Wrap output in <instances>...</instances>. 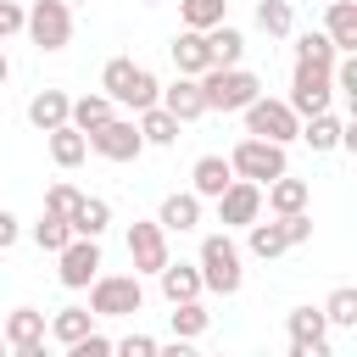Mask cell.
<instances>
[{
	"instance_id": "1",
	"label": "cell",
	"mask_w": 357,
	"mask_h": 357,
	"mask_svg": "<svg viewBox=\"0 0 357 357\" xmlns=\"http://www.w3.org/2000/svg\"><path fill=\"white\" fill-rule=\"evenodd\" d=\"M195 268H201V290H212V296H240V284H245V251L229 240V229L201 240Z\"/></svg>"
},
{
	"instance_id": "2",
	"label": "cell",
	"mask_w": 357,
	"mask_h": 357,
	"mask_svg": "<svg viewBox=\"0 0 357 357\" xmlns=\"http://www.w3.org/2000/svg\"><path fill=\"white\" fill-rule=\"evenodd\" d=\"M201 95H206V112H245L262 95V78L251 67H206Z\"/></svg>"
},
{
	"instance_id": "3",
	"label": "cell",
	"mask_w": 357,
	"mask_h": 357,
	"mask_svg": "<svg viewBox=\"0 0 357 357\" xmlns=\"http://www.w3.org/2000/svg\"><path fill=\"white\" fill-rule=\"evenodd\" d=\"M84 290H89V312H95V318H134V312L145 307L139 273H95Z\"/></svg>"
},
{
	"instance_id": "4",
	"label": "cell",
	"mask_w": 357,
	"mask_h": 357,
	"mask_svg": "<svg viewBox=\"0 0 357 357\" xmlns=\"http://www.w3.org/2000/svg\"><path fill=\"white\" fill-rule=\"evenodd\" d=\"M229 167H234V178H251V184H268V178H279V173H290V156H284V145H273V139H257V134H245L234 151H229Z\"/></svg>"
},
{
	"instance_id": "5",
	"label": "cell",
	"mask_w": 357,
	"mask_h": 357,
	"mask_svg": "<svg viewBox=\"0 0 357 357\" xmlns=\"http://www.w3.org/2000/svg\"><path fill=\"white\" fill-rule=\"evenodd\" d=\"M22 33L39 50H67L73 45V6L67 0H33L28 17H22Z\"/></svg>"
},
{
	"instance_id": "6",
	"label": "cell",
	"mask_w": 357,
	"mask_h": 357,
	"mask_svg": "<svg viewBox=\"0 0 357 357\" xmlns=\"http://www.w3.org/2000/svg\"><path fill=\"white\" fill-rule=\"evenodd\" d=\"M290 112L296 117H312V112H329L335 106V78H329V67H318V61H296V73H290Z\"/></svg>"
},
{
	"instance_id": "7",
	"label": "cell",
	"mask_w": 357,
	"mask_h": 357,
	"mask_svg": "<svg viewBox=\"0 0 357 357\" xmlns=\"http://www.w3.org/2000/svg\"><path fill=\"white\" fill-rule=\"evenodd\" d=\"M245 134L273 139V145H290V139L301 134V117L290 112V100H268V95H257V100L245 106Z\"/></svg>"
},
{
	"instance_id": "8",
	"label": "cell",
	"mask_w": 357,
	"mask_h": 357,
	"mask_svg": "<svg viewBox=\"0 0 357 357\" xmlns=\"http://www.w3.org/2000/svg\"><path fill=\"white\" fill-rule=\"evenodd\" d=\"M84 139H89V151H95V156H106V162H134V156L145 151L139 123H134V117H117V112H112L100 128H89Z\"/></svg>"
},
{
	"instance_id": "9",
	"label": "cell",
	"mask_w": 357,
	"mask_h": 357,
	"mask_svg": "<svg viewBox=\"0 0 357 357\" xmlns=\"http://www.w3.org/2000/svg\"><path fill=\"white\" fill-rule=\"evenodd\" d=\"M0 335H6V351L39 357V351H45V335H50V318H45L39 307H11L6 324H0Z\"/></svg>"
},
{
	"instance_id": "10",
	"label": "cell",
	"mask_w": 357,
	"mask_h": 357,
	"mask_svg": "<svg viewBox=\"0 0 357 357\" xmlns=\"http://www.w3.org/2000/svg\"><path fill=\"white\" fill-rule=\"evenodd\" d=\"M56 279L67 284V290H84L95 273H100V240H89V234H73L61 251H56Z\"/></svg>"
},
{
	"instance_id": "11",
	"label": "cell",
	"mask_w": 357,
	"mask_h": 357,
	"mask_svg": "<svg viewBox=\"0 0 357 357\" xmlns=\"http://www.w3.org/2000/svg\"><path fill=\"white\" fill-rule=\"evenodd\" d=\"M284 329H290V357H329V324H324V307H290Z\"/></svg>"
},
{
	"instance_id": "12",
	"label": "cell",
	"mask_w": 357,
	"mask_h": 357,
	"mask_svg": "<svg viewBox=\"0 0 357 357\" xmlns=\"http://www.w3.org/2000/svg\"><path fill=\"white\" fill-rule=\"evenodd\" d=\"M128 262H134V273H156L167 262V229L156 218H134L128 223Z\"/></svg>"
},
{
	"instance_id": "13",
	"label": "cell",
	"mask_w": 357,
	"mask_h": 357,
	"mask_svg": "<svg viewBox=\"0 0 357 357\" xmlns=\"http://www.w3.org/2000/svg\"><path fill=\"white\" fill-rule=\"evenodd\" d=\"M251 218H262V184L229 178L223 195H218V223H223V229H245Z\"/></svg>"
},
{
	"instance_id": "14",
	"label": "cell",
	"mask_w": 357,
	"mask_h": 357,
	"mask_svg": "<svg viewBox=\"0 0 357 357\" xmlns=\"http://www.w3.org/2000/svg\"><path fill=\"white\" fill-rule=\"evenodd\" d=\"M156 106H167L178 123H195V117H206V95H201V78H190V73H178L162 95H156Z\"/></svg>"
},
{
	"instance_id": "15",
	"label": "cell",
	"mask_w": 357,
	"mask_h": 357,
	"mask_svg": "<svg viewBox=\"0 0 357 357\" xmlns=\"http://www.w3.org/2000/svg\"><path fill=\"white\" fill-rule=\"evenodd\" d=\"M167 56H173V67L190 73V78H201V73L212 67V50H206V33H201V28H178L173 45H167Z\"/></svg>"
},
{
	"instance_id": "16",
	"label": "cell",
	"mask_w": 357,
	"mask_h": 357,
	"mask_svg": "<svg viewBox=\"0 0 357 357\" xmlns=\"http://www.w3.org/2000/svg\"><path fill=\"white\" fill-rule=\"evenodd\" d=\"M262 201H268V212H273V218H284V212H307L312 184H307V178L279 173V178H268V184H262Z\"/></svg>"
},
{
	"instance_id": "17",
	"label": "cell",
	"mask_w": 357,
	"mask_h": 357,
	"mask_svg": "<svg viewBox=\"0 0 357 357\" xmlns=\"http://www.w3.org/2000/svg\"><path fill=\"white\" fill-rule=\"evenodd\" d=\"M156 223H162L167 234H190V229L201 223V195H195V190H173V195L156 206Z\"/></svg>"
},
{
	"instance_id": "18",
	"label": "cell",
	"mask_w": 357,
	"mask_h": 357,
	"mask_svg": "<svg viewBox=\"0 0 357 357\" xmlns=\"http://www.w3.org/2000/svg\"><path fill=\"white\" fill-rule=\"evenodd\" d=\"M245 251H251L257 262H273V257H284V251H290V234H284V223H279V218H273V223L251 218V223H245Z\"/></svg>"
},
{
	"instance_id": "19",
	"label": "cell",
	"mask_w": 357,
	"mask_h": 357,
	"mask_svg": "<svg viewBox=\"0 0 357 357\" xmlns=\"http://www.w3.org/2000/svg\"><path fill=\"white\" fill-rule=\"evenodd\" d=\"M156 279H162V296H167V301H195V296H201V268H195V262H173V257H167V262L156 268Z\"/></svg>"
},
{
	"instance_id": "20",
	"label": "cell",
	"mask_w": 357,
	"mask_h": 357,
	"mask_svg": "<svg viewBox=\"0 0 357 357\" xmlns=\"http://www.w3.org/2000/svg\"><path fill=\"white\" fill-rule=\"evenodd\" d=\"M67 106H73V95H67V89H39V95L28 100V123H33L39 134H50V128H61V123H67Z\"/></svg>"
},
{
	"instance_id": "21",
	"label": "cell",
	"mask_w": 357,
	"mask_h": 357,
	"mask_svg": "<svg viewBox=\"0 0 357 357\" xmlns=\"http://www.w3.org/2000/svg\"><path fill=\"white\" fill-rule=\"evenodd\" d=\"M229 178H234V167H229V156H201V162L190 167V190H195L201 201H218Z\"/></svg>"
},
{
	"instance_id": "22",
	"label": "cell",
	"mask_w": 357,
	"mask_h": 357,
	"mask_svg": "<svg viewBox=\"0 0 357 357\" xmlns=\"http://www.w3.org/2000/svg\"><path fill=\"white\" fill-rule=\"evenodd\" d=\"M167 307H173V312H167L173 340H184V346H190V340H201V335L212 329V312L201 307V296H195V301H167Z\"/></svg>"
},
{
	"instance_id": "23",
	"label": "cell",
	"mask_w": 357,
	"mask_h": 357,
	"mask_svg": "<svg viewBox=\"0 0 357 357\" xmlns=\"http://www.w3.org/2000/svg\"><path fill=\"white\" fill-rule=\"evenodd\" d=\"M324 33L335 39V50H357V6L351 0H324Z\"/></svg>"
},
{
	"instance_id": "24",
	"label": "cell",
	"mask_w": 357,
	"mask_h": 357,
	"mask_svg": "<svg viewBox=\"0 0 357 357\" xmlns=\"http://www.w3.org/2000/svg\"><path fill=\"white\" fill-rule=\"evenodd\" d=\"M340 128H346V123H340L335 112H312V117H301V134H296V139H307V145L324 156V151H340Z\"/></svg>"
},
{
	"instance_id": "25",
	"label": "cell",
	"mask_w": 357,
	"mask_h": 357,
	"mask_svg": "<svg viewBox=\"0 0 357 357\" xmlns=\"http://www.w3.org/2000/svg\"><path fill=\"white\" fill-rule=\"evenodd\" d=\"M106 223H112V201H100V195H84V201L73 206V218H67V229H73V234H89V240H100Z\"/></svg>"
},
{
	"instance_id": "26",
	"label": "cell",
	"mask_w": 357,
	"mask_h": 357,
	"mask_svg": "<svg viewBox=\"0 0 357 357\" xmlns=\"http://www.w3.org/2000/svg\"><path fill=\"white\" fill-rule=\"evenodd\" d=\"M206 50H212V67H240V56H245V33L229 28V22H218V28H206Z\"/></svg>"
},
{
	"instance_id": "27",
	"label": "cell",
	"mask_w": 357,
	"mask_h": 357,
	"mask_svg": "<svg viewBox=\"0 0 357 357\" xmlns=\"http://www.w3.org/2000/svg\"><path fill=\"white\" fill-rule=\"evenodd\" d=\"M112 112H117V100H112V95H78V100L67 106V123H73L78 134H89V128H100Z\"/></svg>"
},
{
	"instance_id": "28",
	"label": "cell",
	"mask_w": 357,
	"mask_h": 357,
	"mask_svg": "<svg viewBox=\"0 0 357 357\" xmlns=\"http://www.w3.org/2000/svg\"><path fill=\"white\" fill-rule=\"evenodd\" d=\"M134 123H139V139H145V145H173V139H178V128H184L167 106H145Z\"/></svg>"
},
{
	"instance_id": "29",
	"label": "cell",
	"mask_w": 357,
	"mask_h": 357,
	"mask_svg": "<svg viewBox=\"0 0 357 357\" xmlns=\"http://www.w3.org/2000/svg\"><path fill=\"white\" fill-rule=\"evenodd\" d=\"M89 156V139L73 128V123H61V128H50V162L56 167H78Z\"/></svg>"
},
{
	"instance_id": "30",
	"label": "cell",
	"mask_w": 357,
	"mask_h": 357,
	"mask_svg": "<svg viewBox=\"0 0 357 357\" xmlns=\"http://www.w3.org/2000/svg\"><path fill=\"white\" fill-rule=\"evenodd\" d=\"M89 329H95V312H89V307H61V312H50V335H56L61 346L84 340Z\"/></svg>"
},
{
	"instance_id": "31",
	"label": "cell",
	"mask_w": 357,
	"mask_h": 357,
	"mask_svg": "<svg viewBox=\"0 0 357 357\" xmlns=\"http://www.w3.org/2000/svg\"><path fill=\"white\" fill-rule=\"evenodd\" d=\"M257 28H262L268 39H290V33H296L290 0H257Z\"/></svg>"
},
{
	"instance_id": "32",
	"label": "cell",
	"mask_w": 357,
	"mask_h": 357,
	"mask_svg": "<svg viewBox=\"0 0 357 357\" xmlns=\"http://www.w3.org/2000/svg\"><path fill=\"white\" fill-rule=\"evenodd\" d=\"M178 17H184V28H218V22H229V0H178Z\"/></svg>"
},
{
	"instance_id": "33",
	"label": "cell",
	"mask_w": 357,
	"mask_h": 357,
	"mask_svg": "<svg viewBox=\"0 0 357 357\" xmlns=\"http://www.w3.org/2000/svg\"><path fill=\"white\" fill-rule=\"evenodd\" d=\"M335 39L324 33V28H307V33H296V61H318V67H335Z\"/></svg>"
},
{
	"instance_id": "34",
	"label": "cell",
	"mask_w": 357,
	"mask_h": 357,
	"mask_svg": "<svg viewBox=\"0 0 357 357\" xmlns=\"http://www.w3.org/2000/svg\"><path fill=\"white\" fill-rule=\"evenodd\" d=\"M134 67L139 61H128V56H112L106 67H100V95H112L117 106L128 100V84H134Z\"/></svg>"
},
{
	"instance_id": "35",
	"label": "cell",
	"mask_w": 357,
	"mask_h": 357,
	"mask_svg": "<svg viewBox=\"0 0 357 357\" xmlns=\"http://www.w3.org/2000/svg\"><path fill=\"white\" fill-rule=\"evenodd\" d=\"M324 324H329V329H357V290H351V284H340V290L324 301Z\"/></svg>"
},
{
	"instance_id": "36",
	"label": "cell",
	"mask_w": 357,
	"mask_h": 357,
	"mask_svg": "<svg viewBox=\"0 0 357 357\" xmlns=\"http://www.w3.org/2000/svg\"><path fill=\"white\" fill-rule=\"evenodd\" d=\"M67 240H73V229H67V218H56V212H45V218L33 223V245H39V251H50V257H56V251H61Z\"/></svg>"
},
{
	"instance_id": "37",
	"label": "cell",
	"mask_w": 357,
	"mask_h": 357,
	"mask_svg": "<svg viewBox=\"0 0 357 357\" xmlns=\"http://www.w3.org/2000/svg\"><path fill=\"white\" fill-rule=\"evenodd\" d=\"M78 201H84V190H78V184H67V178L45 190V212H56V218H73V206H78Z\"/></svg>"
},
{
	"instance_id": "38",
	"label": "cell",
	"mask_w": 357,
	"mask_h": 357,
	"mask_svg": "<svg viewBox=\"0 0 357 357\" xmlns=\"http://www.w3.org/2000/svg\"><path fill=\"white\" fill-rule=\"evenodd\" d=\"M67 351H73V357H106V351H117V340H106L100 329H89V335H84V340H73Z\"/></svg>"
},
{
	"instance_id": "39",
	"label": "cell",
	"mask_w": 357,
	"mask_h": 357,
	"mask_svg": "<svg viewBox=\"0 0 357 357\" xmlns=\"http://www.w3.org/2000/svg\"><path fill=\"white\" fill-rule=\"evenodd\" d=\"M279 223H284V234H290V245H307V240H312V218H307V212H284Z\"/></svg>"
},
{
	"instance_id": "40",
	"label": "cell",
	"mask_w": 357,
	"mask_h": 357,
	"mask_svg": "<svg viewBox=\"0 0 357 357\" xmlns=\"http://www.w3.org/2000/svg\"><path fill=\"white\" fill-rule=\"evenodd\" d=\"M117 351H123V357H156V351H162V340H151V335H123V340H117Z\"/></svg>"
},
{
	"instance_id": "41",
	"label": "cell",
	"mask_w": 357,
	"mask_h": 357,
	"mask_svg": "<svg viewBox=\"0 0 357 357\" xmlns=\"http://www.w3.org/2000/svg\"><path fill=\"white\" fill-rule=\"evenodd\" d=\"M22 17H28V11H22L17 0H0V39H11V33H22Z\"/></svg>"
},
{
	"instance_id": "42",
	"label": "cell",
	"mask_w": 357,
	"mask_h": 357,
	"mask_svg": "<svg viewBox=\"0 0 357 357\" xmlns=\"http://www.w3.org/2000/svg\"><path fill=\"white\" fill-rule=\"evenodd\" d=\"M17 240H22V223H17V218H11L6 206H0V251H11Z\"/></svg>"
},
{
	"instance_id": "43",
	"label": "cell",
	"mask_w": 357,
	"mask_h": 357,
	"mask_svg": "<svg viewBox=\"0 0 357 357\" xmlns=\"http://www.w3.org/2000/svg\"><path fill=\"white\" fill-rule=\"evenodd\" d=\"M6 78H11V61H6V50H0V84H6Z\"/></svg>"
},
{
	"instance_id": "44",
	"label": "cell",
	"mask_w": 357,
	"mask_h": 357,
	"mask_svg": "<svg viewBox=\"0 0 357 357\" xmlns=\"http://www.w3.org/2000/svg\"><path fill=\"white\" fill-rule=\"evenodd\" d=\"M0 351H6V335H0Z\"/></svg>"
},
{
	"instance_id": "45",
	"label": "cell",
	"mask_w": 357,
	"mask_h": 357,
	"mask_svg": "<svg viewBox=\"0 0 357 357\" xmlns=\"http://www.w3.org/2000/svg\"><path fill=\"white\" fill-rule=\"evenodd\" d=\"M67 6H84V0H67Z\"/></svg>"
},
{
	"instance_id": "46",
	"label": "cell",
	"mask_w": 357,
	"mask_h": 357,
	"mask_svg": "<svg viewBox=\"0 0 357 357\" xmlns=\"http://www.w3.org/2000/svg\"><path fill=\"white\" fill-rule=\"evenodd\" d=\"M145 6H162V0H145Z\"/></svg>"
},
{
	"instance_id": "47",
	"label": "cell",
	"mask_w": 357,
	"mask_h": 357,
	"mask_svg": "<svg viewBox=\"0 0 357 357\" xmlns=\"http://www.w3.org/2000/svg\"><path fill=\"white\" fill-rule=\"evenodd\" d=\"M0 45H6V39H0Z\"/></svg>"
}]
</instances>
